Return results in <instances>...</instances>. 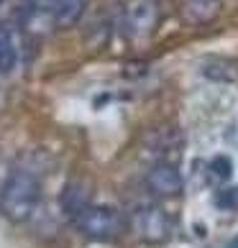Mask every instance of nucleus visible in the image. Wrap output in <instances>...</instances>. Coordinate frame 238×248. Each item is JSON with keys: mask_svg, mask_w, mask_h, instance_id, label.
<instances>
[{"mask_svg": "<svg viewBox=\"0 0 238 248\" xmlns=\"http://www.w3.org/2000/svg\"><path fill=\"white\" fill-rule=\"evenodd\" d=\"M136 231L141 233L143 241L161 243L169 235V217L157 205H141L136 210Z\"/></svg>", "mask_w": 238, "mask_h": 248, "instance_id": "nucleus-4", "label": "nucleus"}, {"mask_svg": "<svg viewBox=\"0 0 238 248\" xmlns=\"http://www.w3.org/2000/svg\"><path fill=\"white\" fill-rule=\"evenodd\" d=\"M33 8L51 16L57 26H72L85 11V0H33Z\"/></svg>", "mask_w": 238, "mask_h": 248, "instance_id": "nucleus-6", "label": "nucleus"}, {"mask_svg": "<svg viewBox=\"0 0 238 248\" xmlns=\"http://www.w3.org/2000/svg\"><path fill=\"white\" fill-rule=\"evenodd\" d=\"M218 13H221V0H185L182 5V16L192 26L210 23Z\"/></svg>", "mask_w": 238, "mask_h": 248, "instance_id": "nucleus-7", "label": "nucleus"}, {"mask_svg": "<svg viewBox=\"0 0 238 248\" xmlns=\"http://www.w3.org/2000/svg\"><path fill=\"white\" fill-rule=\"evenodd\" d=\"M0 3H3V0H0Z\"/></svg>", "mask_w": 238, "mask_h": 248, "instance_id": "nucleus-13", "label": "nucleus"}, {"mask_svg": "<svg viewBox=\"0 0 238 248\" xmlns=\"http://www.w3.org/2000/svg\"><path fill=\"white\" fill-rule=\"evenodd\" d=\"M231 248H238V241H233V243H231Z\"/></svg>", "mask_w": 238, "mask_h": 248, "instance_id": "nucleus-12", "label": "nucleus"}, {"mask_svg": "<svg viewBox=\"0 0 238 248\" xmlns=\"http://www.w3.org/2000/svg\"><path fill=\"white\" fill-rule=\"evenodd\" d=\"M215 202H218V207H223V210H238V187L223 189L221 195L215 197Z\"/></svg>", "mask_w": 238, "mask_h": 248, "instance_id": "nucleus-10", "label": "nucleus"}, {"mask_svg": "<svg viewBox=\"0 0 238 248\" xmlns=\"http://www.w3.org/2000/svg\"><path fill=\"white\" fill-rule=\"evenodd\" d=\"M18 64V46H16V36L5 23H0V75L13 72Z\"/></svg>", "mask_w": 238, "mask_h": 248, "instance_id": "nucleus-8", "label": "nucleus"}, {"mask_svg": "<svg viewBox=\"0 0 238 248\" xmlns=\"http://www.w3.org/2000/svg\"><path fill=\"white\" fill-rule=\"evenodd\" d=\"M79 233L90 241H111L123 231V215L111 205H90L75 217Z\"/></svg>", "mask_w": 238, "mask_h": 248, "instance_id": "nucleus-2", "label": "nucleus"}, {"mask_svg": "<svg viewBox=\"0 0 238 248\" xmlns=\"http://www.w3.org/2000/svg\"><path fill=\"white\" fill-rule=\"evenodd\" d=\"M213 174L221 179H228L231 177V159H225V156H218L213 161Z\"/></svg>", "mask_w": 238, "mask_h": 248, "instance_id": "nucleus-11", "label": "nucleus"}, {"mask_svg": "<svg viewBox=\"0 0 238 248\" xmlns=\"http://www.w3.org/2000/svg\"><path fill=\"white\" fill-rule=\"evenodd\" d=\"M161 21L159 0H131L123 16V26L131 39H146L157 31Z\"/></svg>", "mask_w": 238, "mask_h": 248, "instance_id": "nucleus-3", "label": "nucleus"}, {"mask_svg": "<svg viewBox=\"0 0 238 248\" xmlns=\"http://www.w3.org/2000/svg\"><path fill=\"white\" fill-rule=\"evenodd\" d=\"M87 205H90L87 192L82 189L79 185H67V189H64V195H62V207H64V213H67L72 220H75Z\"/></svg>", "mask_w": 238, "mask_h": 248, "instance_id": "nucleus-9", "label": "nucleus"}, {"mask_svg": "<svg viewBox=\"0 0 238 248\" xmlns=\"http://www.w3.org/2000/svg\"><path fill=\"white\" fill-rule=\"evenodd\" d=\"M41 202V182L33 171L16 169L0 187V213L11 223H26Z\"/></svg>", "mask_w": 238, "mask_h": 248, "instance_id": "nucleus-1", "label": "nucleus"}, {"mask_svg": "<svg viewBox=\"0 0 238 248\" xmlns=\"http://www.w3.org/2000/svg\"><path fill=\"white\" fill-rule=\"evenodd\" d=\"M146 185L157 197H177L182 192V174L172 161H157L146 174Z\"/></svg>", "mask_w": 238, "mask_h": 248, "instance_id": "nucleus-5", "label": "nucleus"}]
</instances>
